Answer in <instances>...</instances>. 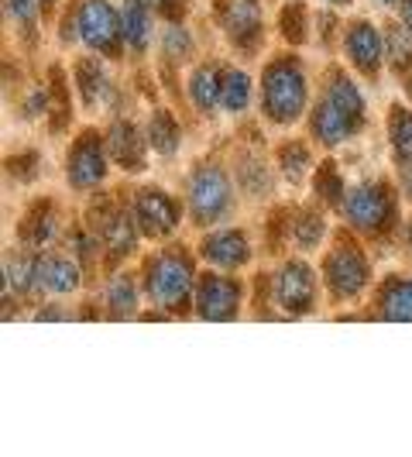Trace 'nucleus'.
Wrapping results in <instances>:
<instances>
[{"instance_id": "obj_1", "label": "nucleus", "mask_w": 412, "mask_h": 457, "mask_svg": "<svg viewBox=\"0 0 412 457\" xmlns=\"http://www.w3.org/2000/svg\"><path fill=\"white\" fill-rule=\"evenodd\" d=\"M306 104V79L296 62H275L265 72V107L275 120L289 124Z\"/></svg>"}, {"instance_id": "obj_2", "label": "nucleus", "mask_w": 412, "mask_h": 457, "mask_svg": "<svg viewBox=\"0 0 412 457\" xmlns=\"http://www.w3.org/2000/svg\"><path fill=\"white\" fill-rule=\"evenodd\" d=\"M189 282H193V269L185 254H161L148 269V293L161 310H179L189 296Z\"/></svg>"}, {"instance_id": "obj_3", "label": "nucleus", "mask_w": 412, "mask_h": 457, "mask_svg": "<svg viewBox=\"0 0 412 457\" xmlns=\"http://www.w3.org/2000/svg\"><path fill=\"white\" fill-rule=\"evenodd\" d=\"M227 200H230V183H227V176H224V169L203 165V169L193 176V183H189L193 217H196L200 224H210V220H217V217L227 210Z\"/></svg>"}, {"instance_id": "obj_4", "label": "nucleus", "mask_w": 412, "mask_h": 457, "mask_svg": "<svg viewBox=\"0 0 412 457\" xmlns=\"http://www.w3.org/2000/svg\"><path fill=\"white\" fill-rule=\"evenodd\" d=\"M79 35L90 48L114 52V42L120 35V18L107 0H87L79 7Z\"/></svg>"}, {"instance_id": "obj_5", "label": "nucleus", "mask_w": 412, "mask_h": 457, "mask_svg": "<svg viewBox=\"0 0 412 457\" xmlns=\"http://www.w3.org/2000/svg\"><path fill=\"white\" fill-rule=\"evenodd\" d=\"M326 282L337 296H358L367 282V265L365 258L354 252V248H341V252L330 254L326 262Z\"/></svg>"}, {"instance_id": "obj_6", "label": "nucleus", "mask_w": 412, "mask_h": 457, "mask_svg": "<svg viewBox=\"0 0 412 457\" xmlns=\"http://www.w3.org/2000/svg\"><path fill=\"white\" fill-rule=\"evenodd\" d=\"M275 299L289 313L309 310V303H313V272L302 262H289L282 272L275 275Z\"/></svg>"}, {"instance_id": "obj_7", "label": "nucleus", "mask_w": 412, "mask_h": 457, "mask_svg": "<svg viewBox=\"0 0 412 457\" xmlns=\"http://www.w3.org/2000/svg\"><path fill=\"white\" fill-rule=\"evenodd\" d=\"M196 310L206 320H230L237 313V286L220 278V275L203 278L200 293H196Z\"/></svg>"}, {"instance_id": "obj_8", "label": "nucleus", "mask_w": 412, "mask_h": 457, "mask_svg": "<svg viewBox=\"0 0 412 457\" xmlns=\"http://www.w3.org/2000/svg\"><path fill=\"white\" fill-rule=\"evenodd\" d=\"M135 213L144 234H169V230L176 228V220H179V210H176V204H172L161 189H144V193H137Z\"/></svg>"}, {"instance_id": "obj_9", "label": "nucleus", "mask_w": 412, "mask_h": 457, "mask_svg": "<svg viewBox=\"0 0 412 457\" xmlns=\"http://www.w3.org/2000/svg\"><path fill=\"white\" fill-rule=\"evenodd\" d=\"M103 169H107V162H103L100 141L93 135L79 137L76 148H72V155H69V179H72V186H79V189L96 186L103 179Z\"/></svg>"}, {"instance_id": "obj_10", "label": "nucleus", "mask_w": 412, "mask_h": 457, "mask_svg": "<svg viewBox=\"0 0 412 457\" xmlns=\"http://www.w3.org/2000/svg\"><path fill=\"white\" fill-rule=\"evenodd\" d=\"M347 217L358 224L361 230H378L389 217V200L382 189L375 186H361L347 196Z\"/></svg>"}, {"instance_id": "obj_11", "label": "nucleus", "mask_w": 412, "mask_h": 457, "mask_svg": "<svg viewBox=\"0 0 412 457\" xmlns=\"http://www.w3.org/2000/svg\"><path fill=\"white\" fill-rule=\"evenodd\" d=\"M248 254L251 248H248L244 234H237V230H224V234H213L203 241V258L217 269H237L248 262Z\"/></svg>"}, {"instance_id": "obj_12", "label": "nucleus", "mask_w": 412, "mask_h": 457, "mask_svg": "<svg viewBox=\"0 0 412 457\" xmlns=\"http://www.w3.org/2000/svg\"><path fill=\"white\" fill-rule=\"evenodd\" d=\"M347 55L354 59V66L365 69V72H375L378 62H382V35L371 28V24H354L347 31Z\"/></svg>"}, {"instance_id": "obj_13", "label": "nucleus", "mask_w": 412, "mask_h": 457, "mask_svg": "<svg viewBox=\"0 0 412 457\" xmlns=\"http://www.w3.org/2000/svg\"><path fill=\"white\" fill-rule=\"evenodd\" d=\"M354 131V120L343 114L334 100H323L313 114V135L320 137L323 145H337Z\"/></svg>"}, {"instance_id": "obj_14", "label": "nucleus", "mask_w": 412, "mask_h": 457, "mask_svg": "<svg viewBox=\"0 0 412 457\" xmlns=\"http://www.w3.org/2000/svg\"><path fill=\"white\" fill-rule=\"evenodd\" d=\"M76 282H79V269L72 258H55V254L38 258V286H45L48 293H69L76 289Z\"/></svg>"}, {"instance_id": "obj_15", "label": "nucleus", "mask_w": 412, "mask_h": 457, "mask_svg": "<svg viewBox=\"0 0 412 457\" xmlns=\"http://www.w3.org/2000/svg\"><path fill=\"white\" fill-rule=\"evenodd\" d=\"M220 87H224V76L213 66H203L196 69L193 79H189V96H193V104L200 111H213L220 104Z\"/></svg>"}, {"instance_id": "obj_16", "label": "nucleus", "mask_w": 412, "mask_h": 457, "mask_svg": "<svg viewBox=\"0 0 412 457\" xmlns=\"http://www.w3.org/2000/svg\"><path fill=\"white\" fill-rule=\"evenodd\" d=\"M258 7L251 0H230L227 14H224V28L230 31V38L237 42H251L254 31H258Z\"/></svg>"}, {"instance_id": "obj_17", "label": "nucleus", "mask_w": 412, "mask_h": 457, "mask_svg": "<svg viewBox=\"0 0 412 457\" xmlns=\"http://www.w3.org/2000/svg\"><path fill=\"white\" fill-rule=\"evenodd\" d=\"M120 31H124V38H128L131 48H137V52L148 46L152 24H148L144 0H124V11H120Z\"/></svg>"}, {"instance_id": "obj_18", "label": "nucleus", "mask_w": 412, "mask_h": 457, "mask_svg": "<svg viewBox=\"0 0 412 457\" xmlns=\"http://www.w3.org/2000/svg\"><path fill=\"white\" fill-rule=\"evenodd\" d=\"M107 148L120 165L128 169H137L141 165V137L131 124H114L111 128V137H107Z\"/></svg>"}, {"instance_id": "obj_19", "label": "nucleus", "mask_w": 412, "mask_h": 457, "mask_svg": "<svg viewBox=\"0 0 412 457\" xmlns=\"http://www.w3.org/2000/svg\"><path fill=\"white\" fill-rule=\"evenodd\" d=\"M251 100V79L241 72V69H230L224 76V87H220V104L227 107L230 114H241Z\"/></svg>"}, {"instance_id": "obj_20", "label": "nucleus", "mask_w": 412, "mask_h": 457, "mask_svg": "<svg viewBox=\"0 0 412 457\" xmlns=\"http://www.w3.org/2000/svg\"><path fill=\"white\" fill-rule=\"evenodd\" d=\"M326 100H334L343 114L354 120V124H358L361 114H365V100H361V93L354 90V83H350V79H343V76H334V79H330V93H326Z\"/></svg>"}, {"instance_id": "obj_21", "label": "nucleus", "mask_w": 412, "mask_h": 457, "mask_svg": "<svg viewBox=\"0 0 412 457\" xmlns=\"http://www.w3.org/2000/svg\"><path fill=\"white\" fill-rule=\"evenodd\" d=\"M148 141H152V148L159 152V155H172L176 148H179V128H176V120L159 111V114L152 117V124H148Z\"/></svg>"}, {"instance_id": "obj_22", "label": "nucleus", "mask_w": 412, "mask_h": 457, "mask_svg": "<svg viewBox=\"0 0 412 457\" xmlns=\"http://www.w3.org/2000/svg\"><path fill=\"white\" fill-rule=\"evenodd\" d=\"M385 320H412V282H391L382 299Z\"/></svg>"}, {"instance_id": "obj_23", "label": "nucleus", "mask_w": 412, "mask_h": 457, "mask_svg": "<svg viewBox=\"0 0 412 457\" xmlns=\"http://www.w3.org/2000/svg\"><path fill=\"white\" fill-rule=\"evenodd\" d=\"M7 289L11 293H28L35 282H38V262H28L24 254H14L7 258Z\"/></svg>"}, {"instance_id": "obj_24", "label": "nucleus", "mask_w": 412, "mask_h": 457, "mask_svg": "<svg viewBox=\"0 0 412 457\" xmlns=\"http://www.w3.org/2000/svg\"><path fill=\"white\" fill-rule=\"evenodd\" d=\"M389 128H391V148H395V159L412 162V114L409 111H391Z\"/></svg>"}, {"instance_id": "obj_25", "label": "nucleus", "mask_w": 412, "mask_h": 457, "mask_svg": "<svg viewBox=\"0 0 412 457\" xmlns=\"http://www.w3.org/2000/svg\"><path fill=\"white\" fill-rule=\"evenodd\" d=\"M79 87H83V96H87L90 104L111 96L107 72H103V66H96V62H79Z\"/></svg>"}, {"instance_id": "obj_26", "label": "nucleus", "mask_w": 412, "mask_h": 457, "mask_svg": "<svg viewBox=\"0 0 412 457\" xmlns=\"http://www.w3.org/2000/svg\"><path fill=\"white\" fill-rule=\"evenodd\" d=\"M103 241H107V252L114 254H128L131 252V245H135V230L131 224L124 220V217H114V224L103 230Z\"/></svg>"}, {"instance_id": "obj_27", "label": "nucleus", "mask_w": 412, "mask_h": 457, "mask_svg": "<svg viewBox=\"0 0 412 457\" xmlns=\"http://www.w3.org/2000/svg\"><path fill=\"white\" fill-rule=\"evenodd\" d=\"M107 303H111V313H117V317L135 313V286L128 278H117L114 286H111V293H107Z\"/></svg>"}, {"instance_id": "obj_28", "label": "nucleus", "mask_w": 412, "mask_h": 457, "mask_svg": "<svg viewBox=\"0 0 412 457\" xmlns=\"http://www.w3.org/2000/svg\"><path fill=\"white\" fill-rule=\"evenodd\" d=\"M282 31H285L289 42H302L306 38V11H302V4H293V7L282 11Z\"/></svg>"}, {"instance_id": "obj_29", "label": "nucleus", "mask_w": 412, "mask_h": 457, "mask_svg": "<svg viewBox=\"0 0 412 457\" xmlns=\"http://www.w3.org/2000/svg\"><path fill=\"white\" fill-rule=\"evenodd\" d=\"M306 165H309V155H306L302 145H285V148H282V169H285L289 179H302Z\"/></svg>"}, {"instance_id": "obj_30", "label": "nucleus", "mask_w": 412, "mask_h": 457, "mask_svg": "<svg viewBox=\"0 0 412 457\" xmlns=\"http://www.w3.org/2000/svg\"><path fill=\"white\" fill-rule=\"evenodd\" d=\"M389 52H391V66H395V69L409 66L412 46H409V38H406L402 31H391V35H389Z\"/></svg>"}, {"instance_id": "obj_31", "label": "nucleus", "mask_w": 412, "mask_h": 457, "mask_svg": "<svg viewBox=\"0 0 412 457\" xmlns=\"http://www.w3.org/2000/svg\"><path fill=\"white\" fill-rule=\"evenodd\" d=\"M165 52L172 55V59H185V52H189V35H185L183 28H169L165 31Z\"/></svg>"}, {"instance_id": "obj_32", "label": "nucleus", "mask_w": 412, "mask_h": 457, "mask_svg": "<svg viewBox=\"0 0 412 457\" xmlns=\"http://www.w3.org/2000/svg\"><path fill=\"white\" fill-rule=\"evenodd\" d=\"M320 230H323L320 217H317V213H306L302 224H299V245H302V248H313V245L320 241Z\"/></svg>"}, {"instance_id": "obj_33", "label": "nucleus", "mask_w": 412, "mask_h": 457, "mask_svg": "<svg viewBox=\"0 0 412 457\" xmlns=\"http://www.w3.org/2000/svg\"><path fill=\"white\" fill-rule=\"evenodd\" d=\"M31 237L28 241H35V245H45V241H52L55 237V217L52 213H45V220L35 213V224H31V230H28Z\"/></svg>"}, {"instance_id": "obj_34", "label": "nucleus", "mask_w": 412, "mask_h": 457, "mask_svg": "<svg viewBox=\"0 0 412 457\" xmlns=\"http://www.w3.org/2000/svg\"><path fill=\"white\" fill-rule=\"evenodd\" d=\"M7 4H11V18H14V21L31 24V11H35L31 0H7Z\"/></svg>"}, {"instance_id": "obj_35", "label": "nucleus", "mask_w": 412, "mask_h": 457, "mask_svg": "<svg viewBox=\"0 0 412 457\" xmlns=\"http://www.w3.org/2000/svg\"><path fill=\"white\" fill-rule=\"evenodd\" d=\"M402 14H406V24L412 28V0H406V4H402Z\"/></svg>"}, {"instance_id": "obj_36", "label": "nucleus", "mask_w": 412, "mask_h": 457, "mask_svg": "<svg viewBox=\"0 0 412 457\" xmlns=\"http://www.w3.org/2000/svg\"><path fill=\"white\" fill-rule=\"evenodd\" d=\"M148 4L159 7V11H169V7H172V0H148Z\"/></svg>"}, {"instance_id": "obj_37", "label": "nucleus", "mask_w": 412, "mask_h": 457, "mask_svg": "<svg viewBox=\"0 0 412 457\" xmlns=\"http://www.w3.org/2000/svg\"><path fill=\"white\" fill-rule=\"evenodd\" d=\"M38 7H52V0H38Z\"/></svg>"}, {"instance_id": "obj_38", "label": "nucleus", "mask_w": 412, "mask_h": 457, "mask_svg": "<svg viewBox=\"0 0 412 457\" xmlns=\"http://www.w3.org/2000/svg\"><path fill=\"white\" fill-rule=\"evenodd\" d=\"M382 4H395V0H382Z\"/></svg>"}, {"instance_id": "obj_39", "label": "nucleus", "mask_w": 412, "mask_h": 457, "mask_svg": "<svg viewBox=\"0 0 412 457\" xmlns=\"http://www.w3.org/2000/svg\"><path fill=\"white\" fill-rule=\"evenodd\" d=\"M334 4H347V0H334Z\"/></svg>"}]
</instances>
